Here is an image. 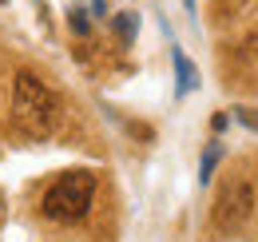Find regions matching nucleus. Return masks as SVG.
Segmentation results:
<instances>
[{"instance_id":"0eeeda50","label":"nucleus","mask_w":258,"mask_h":242,"mask_svg":"<svg viewBox=\"0 0 258 242\" xmlns=\"http://www.w3.org/2000/svg\"><path fill=\"white\" fill-rule=\"evenodd\" d=\"M68 24H72L76 36H88V32H92V20H88V12H84V8H72V12H68Z\"/></svg>"},{"instance_id":"6e6552de","label":"nucleus","mask_w":258,"mask_h":242,"mask_svg":"<svg viewBox=\"0 0 258 242\" xmlns=\"http://www.w3.org/2000/svg\"><path fill=\"white\" fill-rule=\"evenodd\" d=\"M238 123L250 127V131H258V111H242V107H238Z\"/></svg>"},{"instance_id":"1a4fd4ad","label":"nucleus","mask_w":258,"mask_h":242,"mask_svg":"<svg viewBox=\"0 0 258 242\" xmlns=\"http://www.w3.org/2000/svg\"><path fill=\"white\" fill-rule=\"evenodd\" d=\"M92 12H96V16H103V12H107V8H103V0H92Z\"/></svg>"},{"instance_id":"9d476101","label":"nucleus","mask_w":258,"mask_h":242,"mask_svg":"<svg viewBox=\"0 0 258 242\" xmlns=\"http://www.w3.org/2000/svg\"><path fill=\"white\" fill-rule=\"evenodd\" d=\"M183 4H187V12H195V0H183Z\"/></svg>"},{"instance_id":"7ed1b4c3","label":"nucleus","mask_w":258,"mask_h":242,"mask_svg":"<svg viewBox=\"0 0 258 242\" xmlns=\"http://www.w3.org/2000/svg\"><path fill=\"white\" fill-rule=\"evenodd\" d=\"M254 211V183L246 179L242 171H234V175H226L223 187H219V195H215V226L223 230V234H234V230H242L246 226V218Z\"/></svg>"},{"instance_id":"f257e3e1","label":"nucleus","mask_w":258,"mask_h":242,"mask_svg":"<svg viewBox=\"0 0 258 242\" xmlns=\"http://www.w3.org/2000/svg\"><path fill=\"white\" fill-rule=\"evenodd\" d=\"M12 119L28 139H48L60 127L56 91L32 72H16V80H12Z\"/></svg>"},{"instance_id":"f03ea898","label":"nucleus","mask_w":258,"mask_h":242,"mask_svg":"<svg viewBox=\"0 0 258 242\" xmlns=\"http://www.w3.org/2000/svg\"><path fill=\"white\" fill-rule=\"evenodd\" d=\"M92 199H96V175L92 171H64L44 191L40 211H44V218H52L60 226H72L92 211Z\"/></svg>"},{"instance_id":"39448f33","label":"nucleus","mask_w":258,"mask_h":242,"mask_svg":"<svg viewBox=\"0 0 258 242\" xmlns=\"http://www.w3.org/2000/svg\"><path fill=\"white\" fill-rule=\"evenodd\" d=\"M111 24H115V32H119V40L131 44V40H135V28H139V16H135V12H119Z\"/></svg>"},{"instance_id":"423d86ee","label":"nucleus","mask_w":258,"mask_h":242,"mask_svg":"<svg viewBox=\"0 0 258 242\" xmlns=\"http://www.w3.org/2000/svg\"><path fill=\"white\" fill-rule=\"evenodd\" d=\"M219 159H223V147H219V143H211V147H207V155H203V175H199V179H203V187L211 183V171L219 167Z\"/></svg>"},{"instance_id":"20e7f679","label":"nucleus","mask_w":258,"mask_h":242,"mask_svg":"<svg viewBox=\"0 0 258 242\" xmlns=\"http://www.w3.org/2000/svg\"><path fill=\"white\" fill-rule=\"evenodd\" d=\"M171 60H175V76H179L175 91H179V95L195 91V88H199V72H195V64L187 60V52H183V48H171Z\"/></svg>"}]
</instances>
